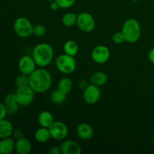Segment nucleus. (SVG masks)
Here are the masks:
<instances>
[{
	"label": "nucleus",
	"mask_w": 154,
	"mask_h": 154,
	"mask_svg": "<svg viewBox=\"0 0 154 154\" xmlns=\"http://www.w3.org/2000/svg\"><path fill=\"white\" fill-rule=\"evenodd\" d=\"M52 84L51 73L45 68L36 69L29 75V86L35 93H42L48 91Z\"/></svg>",
	"instance_id": "1"
},
{
	"label": "nucleus",
	"mask_w": 154,
	"mask_h": 154,
	"mask_svg": "<svg viewBox=\"0 0 154 154\" xmlns=\"http://www.w3.org/2000/svg\"><path fill=\"white\" fill-rule=\"evenodd\" d=\"M54 48L48 43L38 44L32 51V57L36 65L41 68L49 66L54 60Z\"/></svg>",
	"instance_id": "2"
},
{
	"label": "nucleus",
	"mask_w": 154,
	"mask_h": 154,
	"mask_svg": "<svg viewBox=\"0 0 154 154\" xmlns=\"http://www.w3.org/2000/svg\"><path fill=\"white\" fill-rule=\"evenodd\" d=\"M125 38V42L128 43H135L141 35V28L139 22L135 18L126 20L123 24L121 29Z\"/></svg>",
	"instance_id": "3"
},
{
	"label": "nucleus",
	"mask_w": 154,
	"mask_h": 154,
	"mask_svg": "<svg viewBox=\"0 0 154 154\" xmlns=\"http://www.w3.org/2000/svg\"><path fill=\"white\" fill-rule=\"evenodd\" d=\"M55 65L59 72L65 75H69L75 72L77 64L75 57L63 54L57 57Z\"/></svg>",
	"instance_id": "4"
},
{
	"label": "nucleus",
	"mask_w": 154,
	"mask_h": 154,
	"mask_svg": "<svg viewBox=\"0 0 154 154\" xmlns=\"http://www.w3.org/2000/svg\"><path fill=\"white\" fill-rule=\"evenodd\" d=\"M33 26L29 20L23 17L17 18L14 22L13 28L17 35L23 38H26L33 35Z\"/></svg>",
	"instance_id": "5"
},
{
	"label": "nucleus",
	"mask_w": 154,
	"mask_h": 154,
	"mask_svg": "<svg viewBox=\"0 0 154 154\" xmlns=\"http://www.w3.org/2000/svg\"><path fill=\"white\" fill-rule=\"evenodd\" d=\"M77 26L84 32H90L96 26V20L89 12H81L77 17Z\"/></svg>",
	"instance_id": "6"
},
{
	"label": "nucleus",
	"mask_w": 154,
	"mask_h": 154,
	"mask_svg": "<svg viewBox=\"0 0 154 154\" xmlns=\"http://www.w3.org/2000/svg\"><path fill=\"white\" fill-rule=\"evenodd\" d=\"M17 100L20 105L27 106L33 102L35 98V92L29 86L17 87L15 92Z\"/></svg>",
	"instance_id": "7"
},
{
	"label": "nucleus",
	"mask_w": 154,
	"mask_h": 154,
	"mask_svg": "<svg viewBox=\"0 0 154 154\" xmlns=\"http://www.w3.org/2000/svg\"><path fill=\"white\" fill-rule=\"evenodd\" d=\"M51 138L56 141H63L69 134L67 125L62 121H54L49 128Z\"/></svg>",
	"instance_id": "8"
},
{
	"label": "nucleus",
	"mask_w": 154,
	"mask_h": 154,
	"mask_svg": "<svg viewBox=\"0 0 154 154\" xmlns=\"http://www.w3.org/2000/svg\"><path fill=\"white\" fill-rule=\"evenodd\" d=\"M111 57V52L105 45H97L91 52V57L93 61L97 64H105L108 61Z\"/></svg>",
	"instance_id": "9"
},
{
	"label": "nucleus",
	"mask_w": 154,
	"mask_h": 154,
	"mask_svg": "<svg viewBox=\"0 0 154 154\" xmlns=\"http://www.w3.org/2000/svg\"><path fill=\"white\" fill-rule=\"evenodd\" d=\"M101 97V90L99 87L90 84L86 87L83 92V99L86 103L94 105L99 102Z\"/></svg>",
	"instance_id": "10"
},
{
	"label": "nucleus",
	"mask_w": 154,
	"mask_h": 154,
	"mask_svg": "<svg viewBox=\"0 0 154 154\" xmlns=\"http://www.w3.org/2000/svg\"><path fill=\"white\" fill-rule=\"evenodd\" d=\"M36 63L33 59L32 56L24 55L21 57L18 62V69L20 72L23 75H31L36 69Z\"/></svg>",
	"instance_id": "11"
},
{
	"label": "nucleus",
	"mask_w": 154,
	"mask_h": 154,
	"mask_svg": "<svg viewBox=\"0 0 154 154\" xmlns=\"http://www.w3.org/2000/svg\"><path fill=\"white\" fill-rule=\"evenodd\" d=\"M63 154H81V147L79 144L72 140H66L60 144Z\"/></svg>",
	"instance_id": "12"
},
{
	"label": "nucleus",
	"mask_w": 154,
	"mask_h": 154,
	"mask_svg": "<svg viewBox=\"0 0 154 154\" xmlns=\"http://www.w3.org/2000/svg\"><path fill=\"white\" fill-rule=\"evenodd\" d=\"M4 105L5 106L8 114L13 115L19 110L20 104L17 100L15 93H9L5 96L4 99Z\"/></svg>",
	"instance_id": "13"
},
{
	"label": "nucleus",
	"mask_w": 154,
	"mask_h": 154,
	"mask_svg": "<svg viewBox=\"0 0 154 154\" xmlns=\"http://www.w3.org/2000/svg\"><path fill=\"white\" fill-rule=\"evenodd\" d=\"M15 152L18 154H29L32 150V144L26 137H22L15 141Z\"/></svg>",
	"instance_id": "14"
},
{
	"label": "nucleus",
	"mask_w": 154,
	"mask_h": 154,
	"mask_svg": "<svg viewBox=\"0 0 154 154\" xmlns=\"http://www.w3.org/2000/svg\"><path fill=\"white\" fill-rule=\"evenodd\" d=\"M77 135L83 140H89L93 136V129L89 123H81L77 126Z\"/></svg>",
	"instance_id": "15"
},
{
	"label": "nucleus",
	"mask_w": 154,
	"mask_h": 154,
	"mask_svg": "<svg viewBox=\"0 0 154 154\" xmlns=\"http://www.w3.org/2000/svg\"><path fill=\"white\" fill-rule=\"evenodd\" d=\"M15 150V141L11 137L0 139V154H11Z\"/></svg>",
	"instance_id": "16"
},
{
	"label": "nucleus",
	"mask_w": 154,
	"mask_h": 154,
	"mask_svg": "<svg viewBox=\"0 0 154 154\" xmlns=\"http://www.w3.org/2000/svg\"><path fill=\"white\" fill-rule=\"evenodd\" d=\"M54 122V115L48 111H42L38 116V123L42 127L49 128Z\"/></svg>",
	"instance_id": "17"
},
{
	"label": "nucleus",
	"mask_w": 154,
	"mask_h": 154,
	"mask_svg": "<svg viewBox=\"0 0 154 154\" xmlns=\"http://www.w3.org/2000/svg\"><path fill=\"white\" fill-rule=\"evenodd\" d=\"M14 127L9 120L2 119L0 120V139L12 136Z\"/></svg>",
	"instance_id": "18"
},
{
	"label": "nucleus",
	"mask_w": 154,
	"mask_h": 154,
	"mask_svg": "<svg viewBox=\"0 0 154 154\" xmlns=\"http://www.w3.org/2000/svg\"><path fill=\"white\" fill-rule=\"evenodd\" d=\"M108 75L104 72H95L90 78V82L91 84L97 86V87H102L104 86L108 82Z\"/></svg>",
	"instance_id": "19"
},
{
	"label": "nucleus",
	"mask_w": 154,
	"mask_h": 154,
	"mask_svg": "<svg viewBox=\"0 0 154 154\" xmlns=\"http://www.w3.org/2000/svg\"><path fill=\"white\" fill-rule=\"evenodd\" d=\"M35 138L39 143H45L48 141L51 138L49 129L41 126L35 132Z\"/></svg>",
	"instance_id": "20"
},
{
	"label": "nucleus",
	"mask_w": 154,
	"mask_h": 154,
	"mask_svg": "<svg viewBox=\"0 0 154 154\" xmlns=\"http://www.w3.org/2000/svg\"><path fill=\"white\" fill-rule=\"evenodd\" d=\"M57 88L68 95L73 88V83L70 78H63L59 81L57 84Z\"/></svg>",
	"instance_id": "21"
},
{
	"label": "nucleus",
	"mask_w": 154,
	"mask_h": 154,
	"mask_svg": "<svg viewBox=\"0 0 154 154\" xmlns=\"http://www.w3.org/2000/svg\"><path fill=\"white\" fill-rule=\"evenodd\" d=\"M63 51L65 54L68 55L75 57L78 53V45L76 42L73 40H69L63 45Z\"/></svg>",
	"instance_id": "22"
},
{
	"label": "nucleus",
	"mask_w": 154,
	"mask_h": 154,
	"mask_svg": "<svg viewBox=\"0 0 154 154\" xmlns=\"http://www.w3.org/2000/svg\"><path fill=\"white\" fill-rule=\"evenodd\" d=\"M66 97H67V94L57 89L51 93L50 99L52 103L56 104V105H61L66 101Z\"/></svg>",
	"instance_id": "23"
},
{
	"label": "nucleus",
	"mask_w": 154,
	"mask_h": 154,
	"mask_svg": "<svg viewBox=\"0 0 154 154\" xmlns=\"http://www.w3.org/2000/svg\"><path fill=\"white\" fill-rule=\"evenodd\" d=\"M77 17L78 15L72 12L65 14L62 17V23L66 27L73 26L77 22Z\"/></svg>",
	"instance_id": "24"
},
{
	"label": "nucleus",
	"mask_w": 154,
	"mask_h": 154,
	"mask_svg": "<svg viewBox=\"0 0 154 154\" xmlns=\"http://www.w3.org/2000/svg\"><path fill=\"white\" fill-rule=\"evenodd\" d=\"M14 84L17 87H25L29 85V76L23 75V74H20L19 75L16 77L14 80Z\"/></svg>",
	"instance_id": "25"
},
{
	"label": "nucleus",
	"mask_w": 154,
	"mask_h": 154,
	"mask_svg": "<svg viewBox=\"0 0 154 154\" xmlns=\"http://www.w3.org/2000/svg\"><path fill=\"white\" fill-rule=\"evenodd\" d=\"M46 27L43 24H37L33 26V35L37 37H42L46 34Z\"/></svg>",
	"instance_id": "26"
},
{
	"label": "nucleus",
	"mask_w": 154,
	"mask_h": 154,
	"mask_svg": "<svg viewBox=\"0 0 154 154\" xmlns=\"http://www.w3.org/2000/svg\"><path fill=\"white\" fill-rule=\"evenodd\" d=\"M60 8H69L74 5L76 0H55Z\"/></svg>",
	"instance_id": "27"
},
{
	"label": "nucleus",
	"mask_w": 154,
	"mask_h": 154,
	"mask_svg": "<svg viewBox=\"0 0 154 154\" xmlns=\"http://www.w3.org/2000/svg\"><path fill=\"white\" fill-rule=\"evenodd\" d=\"M112 41L116 45H121L125 42V38L122 32H117L112 36Z\"/></svg>",
	"instance_id": "28"
},
{
	"label": "nucleus",
	"mask_w": 154,
	"mask_h": 154,
	"mask_svg": "<svg viewBox=\"0 0 154 154\" xmlns=\"http://www.w3.org/2000/svg\"><path fill=\"white\" fill-rule=\"evenodd\" d=\"M12 136L16 139L20 138L23 137V132L21 129H14L13 133H12Z\"/></svg>",
	"instance_id": "29"
},
{
	"label": "nucleus",
	"mask_w": 154,
	"mask_h": 154,
	"mask_svg": "<svg viewBox=\"0 0 154 154\" xmlns=\"http://www.w3.org/2000/svg\"><path fill=\"white\" fill-rule=\"evenodd\" d=\"M8 114L7 111H6L5 106L3 103L0 102V120H2V119L5 118L6 115Z\"/></svg>",
	"instance_id": "30"
},
{
	"label": "nucleus",
	"mask_w": 154,
	"mask_h": 154,
	"mask_svg": "<svg viewBox=\"0 0 154 154\" xmlns=\"http://www.w3.org/2000/svg\"><path fill=\"white\" fill-rule=\"evenodd\" d=\"M49 154H60L62 153L61 149H60V146H54L51 147L48 151Z\"/></svg>",
	"instance_id": "31"
},
{
	"label": "nucleus",
	"mask_w": 154,
	"mask_h": 154,
	"mask_svg": "<svg viewBox=\"0 0 154 154\" xmlns=\"http://www.w3.org/2000/svg\"><path fill=\"white\" fill-rule=\"evenodd\" d=\"M50 8H51V11H57V10H59V8H60L59 5L57 4V2L54 0V1L51 2V5H50Z\"/></svg>",
	"instance_id": "32"
},
{
	"label": "nucleus",
	"mask_w": 154,
	"mask_h": 154,
	"mask_svg": "<svg viewBox=\"0 0 154 154\" xmlns=\"http://www.w3.org/2000/svg\"><path fill=\"white\" fill-rule=\"evenodd\" d=\"M147 57H148L149 61H150L152 64L154 65V48H151V49L150 50Z\"/></svg>",
	"instance_id": "33"
},
{
	"label": "nucleus",
	"mask_w": 154,
	"mask_h": 154,
	"mask_svg": "<svg viewBox=\"0 0 154 154\" xmlns=\"http://www.w3.org/2000/svg\"><path fill=\"white\" fill-rule=\"evenodd\" d=\"M88 85H89V84L87 83V81L84 79L81 80V81H79V83H78V86H79L80 88L82 89L83 90H84V89H85Z\"/></svg>",
	"instance_id": "34"
},
{
	"label": "nucleus",
	"mask_w": 154,
	"mask_h": 154,
	"mask_svg": "<svg viewBox=\"0 0 154 154\" xmlns=\"http://www.w3.org/2000/svg\"><path fill=\"white\" fill-rule=\"evenodd\" d=\"M152 140H153V143L154 144V134H153V138H152Z\"/></svg>",
	"instance_id": "35"
},
{
	"label": "nucleus",
	"mask_w": 154,
	"mask_h": 154,
	"mask_svg": "<svg viewBox=\"0 0 154 154\" xmlns=\"http://www.w3.org/2000/svg\"><path fill=\"white\" fill-rule=\"evenodd\" d=\"M46 1H48V2H52V1H54V0H46Z\"/></svg>",
	"instance_id": "36"
},
{
	"label": "nucleus",
	"mask_w": 154,
	"mask_h": 154,
	"mask_svg": "<svg viewBox=\"0 0 154 154\" xmlns=\"http://www.w3.org/2000/svg\"><path fill=\"white\" fill-rule=\"evenodd\" d=\"M131 1H132V2H138V1H139V0H131Z\"/></svg>",
	"instance_id": "37"
}]
</instances>
